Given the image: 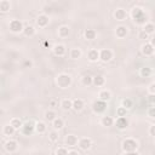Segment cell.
Masks as SVG:
<instances>
[{
  "instance_id": "14",
  "label": "cell",
  "mask_w": 155,
  "mask_h": 155,
  "mask_svg": "<svg viewBox=\"0 0 155 155\" xmlns=\"http://www.w3.org/2000/svg\"><path fill=\"white\" fill-rule=\"evenodd\" d=\"M128 33V28L126 25H117L116 29H115V35L119 38V39H124Z\"/></svg>"
},
{
  "instance_id": "18",
  "label": "cell",
  "mask_w": 155,
  "mask_h": 155,
  "mask_svg": "<svg viewBox=\"0 0 155 155\" xmlns=\"http://www.w3.org/2000/svg\"><path fill=\"white\" fill-rule=\"evenodd\" d=\"M84 107H85L84 99H81V98H75V99L73 101V109H74L75 111H81V110L84 109Z\"/></svg>"
},
{
  "instance_id": "44",
  "label": "cell",
  "mask_w": 155,
  "mask_h": 155,
  "mask_svg": "<svg viewBox=\"0 0 155 155\" xmlns=\"http://www.w3.org/2000/svg\"><path fill=\"white\" fill-rule=\"evenodd\" d=\"M149 134L153 136V137H155V125H151L149 127Z\"/></svg>"
},
{
  "instance_id": "35",
  "label": "cell",
  "mask_w": 155,
  "mask_h": 155,
  "mask_svg": "<svg viewBox=\"0 0 155 155\" xmlns=\"http://www.w3.org/2000/svg\"><path fill=\"white\" fill-rule=\"evenodd\" d=\"M81 82H82L84 86H90V85L93 84V76H91V75H84L81 78Z\"/></svg>"
},
{
  "instance_id": "24",
  "label": "cell",
  "mask_w": 155,
  "mask_h": 155,
  "mask_svg": "<svg viewBox=\"0 0 155 155\" xmlns=\"http://www.w3.org/2000/svg\"><path fill=\"white\" fill-rule=\"evenodd\" d=\"M15 132H16V128H15L11 124H7V125H5V126L2 127V134H4V136H7V137L13 136Z\"/></svg>"
},
{
  "instance_id": "47",
  "label": "cell",
  "mask_w": 155,
  "mask_h": 155,
  "mask_svg": "<svg viewBox=\"0 0 155 155\" xmlns=\"http://www.w3.org/2000/svg\"><path fill=\"white\" fill-rule=\"evenodd\" d=\"M31 65H33L31 61H25V62H24V67H29V68H30Z\"/></svg>"
},
{
  "instance_id": "23",
  "label": "cell",
  "mask_w": 155,
  "mask_h": 155,
  "mask_svg": "<svg viewBox=\"0 0 155 155\" xmlns=\"http://www.w3.org/2000/svg\"><path fill=\"white\" fill-rule=\"evenodd\" d=\"M47 131V126L44 121H36L35 124V132H38L39 134H42Z\"/></svg>"
},
{
  "instance_id": "29",
  "label": "cell",
  "mask_w": 155,
  "mask_h": 155,
  "mask_svg": "<svg viewBox=\"0 0 155 155\" xmlns=\"http://www.w3.org/2000/svg\"><path fill=\"white\" fill-rule=\"evenodd\" d=\"M104 84H105V79L103 75H94L93 76V84L92 85L99 87V86H103Z\"/></svg>"
},
{
  "instance_id": "37",
  "label": "cell",
  "mask_w": 155,
  "mask_h": 155,
  "mask_svg": "<svg viewBox=\"0 0 155 155\" xmlns=\"http://www.w3.org/2000/svg\"><path fill=\"white\" fill-rule=\"evenodd\" d=\"M58 138H59L58 131L52 130V131H50V132H48V140H50V142L54 143V142H57V140H58Z\"/></svg>"
},
{
  "instance_id": "16",
  "label": "cell",
  "mask_w": 155,
  "mask_h": 155,
  "mask_svg": "<svg viewBox=\"0 0 155 155\" xmlns=\"http://www.w3.org/2000/svg\"><path fill=\"white\" fill-rule=\"evenodd\" d=\"M115 125H116V127H117L119 130H125V128H127V126H128V120H127L126 116H124V117H116Z\"/></svg>"
},
{
  "instance_id": "4",
  "label": "cell",
  "mask_w": 155,
  "mask_h": 155,
  "mask_svg": "<svg viewBox=\"0 0 155 155\" xmlns=\"http://www.w3.org/2000/svg\"><path fill=\"white\" fill-rule=\"evenodd\" d=\"M8 28H10V30H11L12 33H15V34L21 33V31L24 30V25H23L22 21H19V19H11L10 23H8Z\"/></svg>"
},
{
  "instance_id": "8",
  "label": "cell",
  "mask_w": 155,
  "mask_h": 155,
  "mask_svg": "<svg viewBox=\"0 0 155 155\" xmlns=\"http://www.w3.org/2000/svg\"><path fill=\"white\" fill-rule=\"evenodd\" d=\"M4 148H5V150L7 153H15L18 149V142L15 140V139H8V140L5 142Z\"/></svg>"
},
{
  "instance_id": "10",
  "label": "cell",
  "mask_w": 155,
  "mask_h": 155,
  "mask_svg": "<svg viewBox=\"0 0 155 155\" xmlns=\"http://www.w3.org/2000/svg\"><path fill=\"white\" fill-rule=\"evenodd\" d=\"M140 51H142V53H143L145 57H151V56L155 53V48H154L149 42L143 44L142 47H140Z\"/></svg>"
},
{
  "instance_id": "40",
  "label": "cell",
  "mask_w": 155,
  "mask_h": 155,
  "mask_svg": "<svg viewBox=\"0 0 155 155\" xmlns=\"http://www.w3.org/2000/svg\"><path fill=\"white\" fill-rule=\"evenodd\" d=\"M147 114H148V116H149V117L155 119V107H154V105L149 107V108H148V110H147Z\"/></svg>"
},
{
  "instance_id": "28",
  "label": "cell",
  "mask_w": 155,
  "mask_h": 155,
  "mask_svg": "<svg viewBox=\"0 0 155 155\" xmlns=\"http://www.w3.org/2000/svg\"><path fill=\"white\" fill-rule=\"evenodd\" d=\"M142 30L145 31L148 35H150V34H153V33L155 31V24L151 23V22H148V23H145V24L143 25V29H142Z\"/></svg>"
},
{
  "instance_id": "21",
  "label": "cell",
  "mask_w": 155,
  "mask_h": 155,
  "mask_svg": "<svg viewBox=\"0 0 155 155\" xmlns=\"http://www.w3.org/2000/svg\"><path fill=\"white\" fill-rule=\"evenodd\" d=\"M110 98H111V92L109 90H102V91H99L98 99H101L103 102H108Z\"/></svg>"
},
{
  "instance_id": "26",
  "label": "cell",
  "mask_w": 155,
  "mask_h": 155,
  "mask_svg": "<svg viewBox=\"0 0 155 155\" xmlns=\"http://www.w3.org/2000/svg\"><path fill=\"white\" fill-rule=\"evenodd\" d=\"M58 36L59 38H67L69 34H70V28L68 25H61L58 28Z\"/></svg>"
},
{
  "instance_id": "12",
  "label": "cell",
  "mask_w": 155,
  "mask_h": 155,
  "mask_svg": "<svg viewBox=\"0 0 155 155\" xmlns=\"http://www.w3.org/2000/svg\"><path fill=\"white\" fill-rule=\"evenodd\" d=\"M79 148L81 150H88L91 147H92V140L91 138H87V137H82L79 139V143H78Z\"/></svg>"
},
{
  "instance_id": "6",
  "label": "cell",
  "mask_w": 155,
  "mask_h": 155,
  "mask_svg": "<svg viewBox=\"0 0 155 155\" xmlns=\"http://www.w3.org/2000/svg\"><path fill=\"white\" fill-rule=\"evenodd\" d=\"M107 108H108L107 107V102H103L101 99H97V101H94L92 103V110L96 114H103L107 110Z\"/></svg>"
},
{
  "instance_id": "32",
  "label": "cell",
  "mask_w": 155,
  "mask_h": 155,
  "mask_svg": "<svg viewBox=\"0 0 155 155\" xmlns=\"http://www.w3.org/2000/svg\"><path fill=\"white\" fill-rule=\"evenodd\" d=\"M56 117H57V114H56V111H54V110L48 109V110H46V111H45V120H47L48 122H52Z\"/></svg>"
},
{
  "instance_id": "25",
  "label": "cell",
  "mask_w": 155,
  "mask_h": 155,
  "mask_svg": "<svg viewBox=\"0 0 155 155\" xmlns=\"http://www.w3.org/2000/svg\"><path fill=\"white\" fill-rule=\"evenodd\" d=\"M23 33H24V35L25 36H34L35 35V33H36V29H35V27L34 25H31V24H27V25H24V30H23Z\"/></svg>"
},
{
  "instance_id": "13",
  "label": "cell",
  "mask_w": 155,
  "mask_h": 155,
  "mask_svg": "<svg viewBox=\"0 0 155 155\" xmlns=\"http://www.w3.org/2000/svg\"><path fill=\"white\" fill-rule=\"evenodd\" d=\"M64 143H65V145L73 148V147H76V145H78L79 138H78L75 134H68V136L65 137V139H64Z\"/></svg>"
},
{
  "instance_id": "46",
  "label": "cell",
  "mask_w": 155,
  "mask_h": 155,
  "mask_svg": "<svg viewBox=\"0 0 155 155\" xmlns=\"http://www.w3.org/2000/svg\"><path fill=\"white\" fill-rule=\"evenodd\" d=\"M56 104H57V99H54V98H52V99L50 101V105H51V107H54Z\"/></svg>"
},
{
  "instance_id": "22",
  "label": "cell",
  "mask_w": 155,
  "mask_h": 155,
  "mask_svg": "<svg viewBox=\"0 0 155 155\" xmlns=\"http://www.w3.org/2000/svg\"><path fill=\"white\" fill-rule=\"evenodd\" d=\"M81 56H82V52H81V48H79V47H73L69 51V57L71 59H79Z\"/></svg>"
},
{
  "instance_id": "43",
  "label": "cell",
  "mask_w": 155,
  "mask_h": 155,
  "mask_svg": "<svg viewBox=\"0 0 155 155\" xmlns=\"http://www.w3.org/2000/svg\"><path fill=\"white\" fill-rule=\"evenodd\" d=\"M148 102H149L151 105H154V104H155V94H149V96H148Z\"/></svg>"
},
{
  "instance_id": "2",
  "label": "cell",
  "mask_w": 155,
  "mask_h": 155,
  "mask_svg": "<svg viewBox=\"0 0 155 155\" xmlns=\"http://www.w3.org/2000/svg\"><path fill=\"white\" fill-rule=\"evenodd\" d=\"M71 82H73V79H71V76H70L69 74H67V73H61V74H58V75L56 76V84H57V86H58L59 88H62V90L68 88V87L71 85Z\"/></svg>"
},
{
  "instance_id": "27",
  "label": "cell",
  "mask_w": 155,
  "mask_h": 155,
  "mask_svg": "<svg viewBox=\"0 0 155 155\" xmlns=\"http://www.w3.org/2000/svg\"><path fill=\"white\" fill-rule=\"evenodd\" d=\"M52 127H53V130H56V131L63 128V127H64V120H63L62 117H58V116H57V117L52 121Z\"/></svg>"
},
{
  "instance_id": "11",
  "label": "cell",
  "mask_w": 155,
  "mask_h": 155,
  "mask_svg": "<svg viewBox=\"0 0 155 155\" xmlns=\"http://www.w3.org/2000/svg\"><path fill=\"white\" fill-rule=\"evenodd\" d=\"M52 51H53V54L54 56H58V57H63L65 53H67V47L65 45L63 44H57L52 47Z\"/></svg>"
},
{
  "instance_id": "33",
  "label": "cell",
  "mask_w": 155,
  "mask_h": 155,
  "mask_svg": "<svg viewBox=\"0 0 155 155\" xmlns=\"http://www.w3.org/2000/svg\"><path fill=\"white\" fill-rule=\"evenodd\" d=\"M11 8V4L8 0H0V12H7Z\"/></svg>"
},
{
  "instance_id": "3",
  "label": "cell",
  "mask_w": 155,
  "mask_h": 155,
  "mask_svg": "<svg viewBox=\"0 0 155 155\" xmlns=\"http://www.w3.org/2000/svg\"><path fill=\"white\" fill-rule=\"evenodd\" d=\"M122 150L124 153H130V151H137L138 149V142L133 138H126L122 142Z\"/></svg>"
},
{
  "instance_id": "15",
  "label": "cell",
  "mask_w": 155,
  "mask_h": 155,
  "mask_svg": "<svg viewBox=\"0 0 155 155\" xmlns=\"http://www.w3.org/2000/svg\"><path fill=\"white\" fill-rule=\"evenodd\" d=\"M114 17H115L116 21H124V19H126V17H127V12H126L125 8L119 7V8H116V10L114 11Z\"/></svg>"
},
{
  "instance_id": "48",
  "label": "cell",
  "mask_w": 155,
  "mask_h": 155,
  "mask_svg": "<svg viewBox=\"0 0 155 155\" xmlns=\"http://www.w3.org/2000/svg\"><path fill=\"white\" fill-rule=\"evenodd\" d=\"M68 155H79V153L76 150H69L68 151Z\"/></svg>"
},
{
  "instance_id": "50",
  "label": "cell",
  "mask_w": 155,
  "mask_h": 155,
  "mask_svg": "<svg viewBox=\"0 0 155 155\" xmlns=\"http://www.w3.org/2000/svg\"><path fill=\"white\" fill-rule=\"evenodd\" d=\"M45 46H50V42L48 41H45Z\"/></svg>"
},
{
  "instance_id": "36",
  "label": "cell",
  "mask_w": 155,
  "mask_h": 155,
  "mask_svg": "<svg viewBox=\"0 0 155 155\" xmlns=\"http://www.w3.org/2000/svg\"><path fill=\"white\" fill-rule=\"evenodd\" d=\"M121 107H124L125 109H131L132 107H133V101L131 99V98H124L122 101H121Z\"/></svg>"
},
{
  "instance_id": "1",
  "label": "cell",
  "mask_w": 155,
  "mask_h": 155,
  "mask_svg": "<svg viewBox=\"0 0 155 155\" xmlns=\"http://www.w3.org/2000/svg\"><path fill=\"white\" fill-rule=\"evenodd\" d=\"M131 17H132L133 22L138 25H144L145 23H148V16H147L145 11L139 6H134L131 10Z\"/></svg>"
},
{
  "instance_id": "5",
  "label": "cell",
  "mask_w": 155,
  "mask_h": 155,
  "mask_svg": "<svg viewBox=\"0 0 155 155\" xmlns=\"http://www.w3.org/2000/svg\"><path fill=\"white\" fill-rule=\"evenodd\" d=\"M35 124H36V122H34L33 120H29V121L24 122L23 126H22V128H21L22 133H23L24 136H31V134L35 132Z\"/></svg>"
},
{
  "instance_id": "31",
  "label": "cell",
  "mask_w": 155,
  "mask_h": 155,
  "mask_svg": "<svg viewBox=\"0 0 155 155\" xmlns=\"http://www.w3.org/2000/svg\"><path fill=\"white\" fill-rule=\"evenodd\" d=\"M151 74H153V70H151L150 67H142L139 69V75L142 78H149Z\"/></svg>"
},
{
  "instance_id": "38",
  "label": "cell",
  "mask_w": 155,
  "mask_h": 155,
  "mask_svg": "<svg viewBox=\"0 0 155 155\" xmlns=\"http://www.w3.org/2000/svg\"><path fill=\"white\" fill-rule=\"evenodd\" d=\"M126 114H127V109H125L124 107H119L116 109V116L117 117H124V116H126Z\"/></svg>"
},
{
  "instance_id": "42",
  "label": "cell",
  "mask_w": 155,
  "mask_h": 155,
  "mask_svg": "<svg viewBox=\"0 0 155 155\" xmlns=\"http://www.w3.org/2000/svg\"><path fill=\"white\" fill-rule=\"evenodd\" d=\"M138 36H139V39H142V40H147V39H150V38H149V35H148L145 31H143V30L139 33V35H138Z\"/></svg>"
},
{
  "instance_id": "34",
  "label": "cell",
  "mask_w": 155,
  "mask_h": 155,
  "mask_svg": "<svg viewBox=\"0 0 155 155\" xmlns=\"http://www.w3.org/2000/svg\"><path fill=\"white\" fill-rule=\"evenodd\" d=\"M10 124H11L16 130H21V128H22V126H23L22 120H21V119H18V117H12V119H11V121H10Z\"/></svg>"
},
{
  "instance_id": "45",
  "label": "cell",
  "mask_w": 155,
  "mask_h": 155,
  "mask_svg": "<svg viewBox=\"0 0 155 155\" xmlns=\"http://www.w3.org/2000/svg\"><path fill=\"white\" fill-rule=\"evenodd\" d=\"M149 44L155 48V35H154V36H151V38L149 39Z\"/></svg>"
},
{
  "instance_id": "30",
  "label": "cell",
  "mask_w": 155,
  "mask_h": 155,
  "mask_svg": "<svg viewBox=\"0 0 155 155\" xmlns=\"http://www.w3.org/2000/svg\"><path fill=\"white\" fill-rule=\"evenodd\" d=\"M84 36H85L86 40H93V39H96L97 33H96L94 29H86L84 31Z\"/></svg>"
},
{
  "instance_id": "41",
  "label": "cell",
  "mask_w": 155,
  "mask_h": 155,
  "mask_svg": "<svg viewBox=\"0 0 155 155\" xmlns=\"http://www.w3.org/2000/svg\"><path fill=\"white\" fill-rule=\"evenodd\" d=\"M148 92H149V94H155V82H151L148 86Z\"/></svg>"
},
{
  "instance_id": "9",
  "label": "cell",
  "mask_w": 155,
  "mask_h": 155,
  "mask_svg": "<svg viewBox=\"0 0 155 155\" xmlns=\"http://www.w3.org/2000/svg\"><path fill=\"white\" fill-rule=\"evenodd\" d=\"M48 23H50V17L47 15L41 13L36 17V24H38L39 28H45V27L48 25Z\"/></svg>"
},
{
  "instance_id": "17",
  "label": "cell",
  "mask_w": 155,
  "mask_h": 155,
  "mask_svg": "<svg viewBox=\"0 0 155 155\" xmlns=\"http://www.w3.org/2000/svg\"><path fill=\"white\" fill-rule=\"evenodd\" d=\"M87 58L90 62H97L99 59V50L97 48H91L87 53Z\"/></svg>"
},
{
  "instance_id": "39",
  "label": "cell",
  "mask_w": 155,
  "mask_h": 155,
  "mask_svg": "<svg viewBox=\"0 0 155 155\" xmlns=\"http://www.w3.org/2000/svg\"><path fill=\"white\" fill-rule=\"evenodd\" d=\"M68 149L65 148V147H59V148H57V150H56V155H68Z\"/></svg>"
},
{
  "instance_id": "20",
  "label": "cell",
  "mask_w": 155,
  "mask_h": 155,
  "mask_svg": "<svg viewBox=\"0 0 155 155\" xmlns=\"http://www.w3.org/2000/svg\"><path fill=\"white\" fill-rule=\"evenodd\" d=\"M101 124L102 126H105V127H110L115 124V120L111 117V116H108V115H103L102 119H101Z\"/></svg>"
},
{
  "instance_id": "19",
  "label": "cell",
  "mask_w": 155,
  "mask_h": 155,
  "mask_svg": "<svg viewBox=\"0 0 155 155\" xmlns=\"http://www.w3.org/2000/svg\"><path fill=\"white\" fill-rule=\"evenodd\" d=\"M59 105H61V108L63 109V110H70V109H73V101L71 99H69V98H63L62 101H61V103H59Z\"/></svg>"
},
{
  "instance_id": "7",
  "label": "cell",
  "mask_w": 155,
  "mask_h": 155,
  "mask_svg": "<svg viewBox=\"0 0 155 155\" xmlns=\"http://www.w3.org/2000/svg\"><path fill=\"white\" fill-rule=\"evenodd\" d=\"M113 56H114V53H113V51L110 48H103V50L99 51V59L102 62H104V63L111 61Z\"/></svg>"
},
{
  "instance_id": "49",
  "label": "cell",
  "mask_w": 155,
  "mask_h": 155,
  "mask_svg": "<svg viewBox=\"0 0 155 155\" xmlns=\"http://www.w3.org/2000/svg\"><path fill=\"white\" fill-rule=\"evenodd\" d=\"M124 155H139L137 151H130V153H124Z\"/></svg>"
}]
</instances>
